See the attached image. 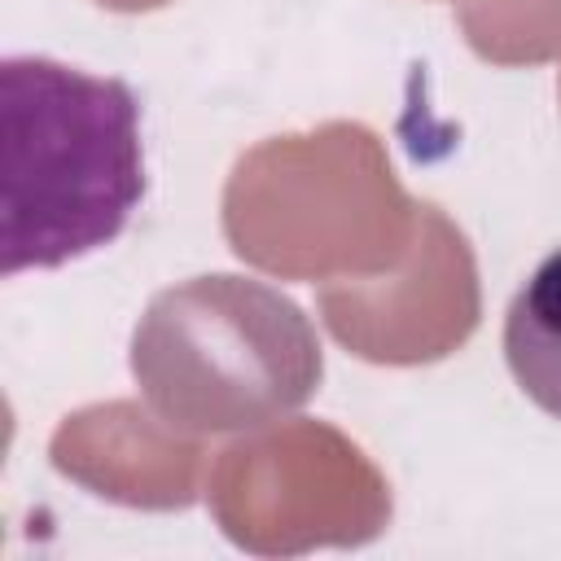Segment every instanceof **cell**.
Here are the masks:
<instances>
[{"instance_id":"cell-2","label":"cell","mask_w":561,"mask_h":561,"mask_svg":"<svg viewBox=\"0 0 561 561\" xmlns=\"http://www.w3.org/2000/svg\"><path fill=\"white\" fill-rule=\"evenodd\" d=\"M131 377L171 430L241 434L298 412L324 377V355L294 298L219 272L149 298L131 333Z\"/></svg>"},{"instance_id":"cell-3","label":"cell","mask_w":561,"mask_h":561,"mask_svg":"<svg viewBox=\"0 0 561 561\" xmlns=\"http://www.w3.org/2000/svg\"><path fill=\"white\" fill-rule=\"evenodd\" d=\"M504 359L522 394L561 421V245L539 259L504 316Z\"/></svg>"},{"instance_id":"cell-1","label":"cell","mask_w":561,"mask_h":561,"mask_svg":"<svg viewBox=\"0 0 561 561\" xmlns=\"http://www.w3.org/2000/svg\"><path fill=\"white\" fill-rule=\"evenodd\" d=\"M0 272L110 245L145 197L140 105L123 79L53 57L0 61Z\"/></svg>"}]
</instances>
